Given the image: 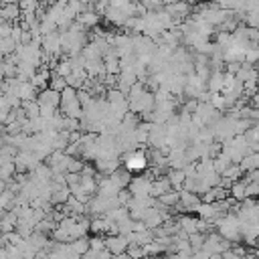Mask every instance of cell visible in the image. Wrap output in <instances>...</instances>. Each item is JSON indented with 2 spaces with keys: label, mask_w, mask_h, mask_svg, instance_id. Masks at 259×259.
Instances as JSON below:
<instances>
[{
  "label": "cell",
  "mask_w": 259,
  "mask_h": 259,
  "mask_svg": "<svg viewBox=\"0 0 259 259\" xmlns=\"http://www.w3.org/2000/svg\"><path fill=\"white\" fill-rule=\"evenodd\" d=\"M146 164H148V158H146V154L144 152H132L127 158H125V170H130V172H138V170H144L146 168Z\"/></svg>",
  "instance_id": "1"
}]
</instances>
